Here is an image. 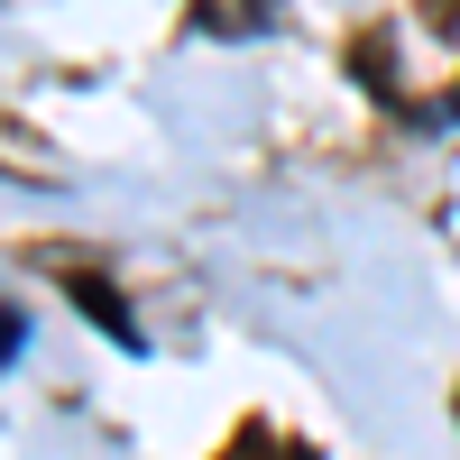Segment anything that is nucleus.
<instances>
[{"mask_svg": "<svg viewBox=\"0 0 460 460\" xmlns=\"http://www.w3.org/2000/svg\"><path fill=\"white\" fill-rule=\"evenodd\" d=\"M65 295L84 304V314L120 341V350H138V323H129V304H120V286H111V277H93V267H84V277H65Z\"/></svg>", "mask_w": 460, "mask_h": 460, "instance_id": "nucleus-1", "label": "nucleus"}, {"mask_svg": "<svg viewBox=\"0 0 460 460\" xmlns=\"http://www.w3.org/2000/svg\"><path fill=\"white\" fill-rule=\"evenodd\" d=\"M19 341H28V323L10 314V304H0V359H19Z\"/></svg>", "mask_w": 460, "mask_h": 460, "instance_id": "nucleus-2", "label": "nucleus"}, {"mask_svg": "<svg viewBox=\"0 0 460 460\" xmlns=\"http://www.w3.org/2000/svg\"><path fill=\"white\" fill-rule=\"evenodd\" d=\"M295 460H314V451H295Z\"/></svg>", "mask_w": 460, "mask_h": 460, "instance_id": "nucleus-3", "label": "nucleus"}]
</instances>
